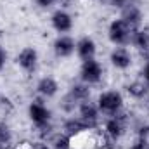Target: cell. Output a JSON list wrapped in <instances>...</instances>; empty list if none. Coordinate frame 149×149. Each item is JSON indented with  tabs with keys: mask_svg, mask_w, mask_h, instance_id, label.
<instances>
[{
	"mask_svg": "<svg viewBox=\"0 0 149 149\" xmlns=\"http://www.w3.org/2000/svg\"><path fill=\"white\" fill-rule=\"evenodd\" d=\"M16 149H31V144L30 142H23V144H19Z\"/></svg>",
	"mask_w": 149,
	"mask_h": 149,
	"instance_id": "cell-32",
	"label": "cell"
},
{
	"mask_svg": "<svg viewBox=\"0 0 149 149\" xmlns=\"http://www.w3.org/2000/svg\"><path fill=\"white\" fill-rule=\"evenodd\" d=\"M14 144V134L10 127L3 121H0V149H10Z\"/></svg>",
	"mask_w": 149,
	"mask_h": 149,
	"instance_id": "cell-19",
	"label": "cell"
},
{
	"mask_svg": "<svg viewBox=\"0 0 149 149\" xmlns=\"http://www.w3.org/2000/svg\"><path fill=\"white\" fill-rule=\"evenodd\" d=\"M130 149H149V139L148 137H135V141L132 142Z\"/></svg>",
	"mask_w": 149,
	"mask_h": 149,
	"instance_id": "cell-24",
	"label": "cell"
},
{
	"mask_svg": "<svg viewBox=\"0 0 149 149\" xmlns=\"http://www.w3.org/2000/svg\"><path fill=\"white\" fill-rule=\"evenodd\" d=\"M70 94L73 95L78 102L88 101V99H90V85H87V83H83V81L73 83V85L70 87Z\"/></svg>",
	"mask_w": 149,
	"mask_h": 149,
	"instance_id": "cell-18",
	"label": "cell"
},
{
	"mask_svg": "<svg viewBox=\"0 0 149 149\" xmlns=\"http://www.w3.org/2000/svg\"><path fill=\"white\" fill-rule=\"evenodd\" d=\"M73 2H74V0H59V3H61L64 9H66V7H71V5H73Z\"/></svg>",
	"mask_w": 149,
	"mask_h": 149,
	"instance_id": "cell-31",
	"label": "cell"
},
{
	"mask_svg": "<svg viewBox=\"0 0 149 149\" xmlns=\"http://www.w3.org/2000/svg\"><path fill=\"white\" fill-rule=\"evenodd\" d=\"M54 132V125L52 121H47V123H40V125H35V134L40 141H47Z\"/></svg>",
	"mask_w": 149,
	"mask_h": 149,
	"instance_id": "cell-22",
	"label": "cell"
},
{
	"mask_svg": "<svg viewBox=\"0 0 149 149\" xmlns=\"http://www.w3.org/2000/svg\"><path fill=\"white\" fill-rule=\"evenodd\" d=\"M50 24L59 35H66L73 30V16L66 9H57L50 16Z\"/></svg>",
	"mask_w": 149,
	"mask_h": 149,
	"instance_id": "cell-6",
	"label": "cell"
},
{
	"mask_svg": "<svg viewBox=\"0 0 149 149\" xmlns=\"http://www.w3.org/2000/svg\"><path fill=\"white\" fill-rule=\"evenodd\" d=\"M106 2H108V3H109L111 7H116V9H121V7H123L125 3H128L130 0H106Z\"/></svg>",
	"mask_w": 149,
	"mask_h": 149,
	"instance_id": "cell-27",
	"label": "cell"
},
{
	"mask_svg": "<svg viewBox=\"0 0 149 149\" xmlns=\"http://www.w3.org/2000/svg\"><path fill=\"white\" fill-rule=\"evenodd\" d=\"M31 149H52L49 146V142L47 141H35V142H31Z\"/></svg>",
	"mask_w": 149,
	"mask_h": 149,
	"instance_id": "cell-25",
	"label": "cell"
},
{
	"mask_svg": "<svg viewBox=\"0 0 149 149\" xmlns=\"http://www.w3.org/2000/svg\"><path fill=\"white\" fill-rule=\"evenodd\" d=\"M52 49H54V54L61 59H66V57H71L76 50V42L70 35H59V37L54 40L52 43Z\"/></svg>",
	"mask_w": 149,
	"mask_h": 149,
	"instance_id": "cell-11",
	"label": "cell"
},
{
	"mask_svg": "<svg viewBox=\"0 0 149 149\" xmlns=\"http://www.w3.org/2000/svg\"><path fill=\"white\" fill-rule=\"evenodd\" d=\"M116 142H118V141L111 139V137H109L108 134H104L102 130H99V132L95 134V137H94V144H95L97 149H116Z\"/></svg>",
	"mask_w": 149,
	"mask_h": 149,
	"instance_id": "cell-20",
	"label": "cell"
},
{
	"mask_svg": "<svg viewBox=\"0 0 149 149\" xmlns=\"http://www.w3.org/2000/svg\"><path fill=\"white\" fill-rule=\"evenodd\" d=\"M127 128H128V125H127V123H125V120L116 113V114L108 116V118L104 120L102 132H104V134H108V135H109L111 139H114V141H120V139L125 135Z\"/></svg>",
	"mask_w": 149,
	"mask_h": 149,
	"instance_id": "cell-7",
	"label": "cell"
},
{
	"mask_svg": "<svg viewBox=\"0 0 149 149\" xmlns=\"http://www.w3.org/2000/svg\"><path fill=\"white\" fill-rule=\"evenodd\" d=\"M37 2L38 7H42V9H49V7H52L54 3H57L59 0H35Z\"/></svg>",
	"mask_w": 149,
	"mask_h": 149,
	"instance_id": "cell-26",
	"label": "cell"
},
{
	"mask_svg": "<svg viewBox=\"0 0 149 149\" xmlns=\"http://www.w3.org/2000/svg\"><path fill=\"white\" fill-rule=\"evenodd\" d=\"M14 102H12V99L10 97H7V95H0V113L3 114V116H9V114H12L14 113Z\"/></svg>",
	"mask_w": 149,
	"mask_h": 149,
	"instance_id": "cell-23",
	"label": "cell"
},
{
	"mask_svg": "<svg viewBox=\"0 0 149 149\" xmlns=\"http://www.w3.org/2000/svg\"><path fill=\"white\" fill-rule=\"evenodd\" d=\"M76 111H78V118L87 125L88 130H97L101 127V111H99L97 104L92 102L90 99L80 102Z\"/></svg>",
	"mask_w": 149,
	"mask_h": 149,
	"instance_id": "cell-3",
	"label": "cell"
},
{
	"mask_svg": "<svg viewBox=\"0 0 149 149\" xmlns=\"http://www.w3.org/2000/svg\"><path fill=\"white\" fill-rule=\"evenodd\" d=\"M127 94H128L132 99L141 101V99H144L149 94V83L144 78H137V80H134V81H130V83L127 85Z\"/></svg>",
	"mask_w": 149,
	"mask_h": 149,
	"instance_id": "cell-16",
	"label": "cell"
},
{
	"mask_svg": "<svg viewBox=\"0 0 149 149\" xmlns=\"http://www.w3.org/2000/svg\"><path fill=\"white\" fill-rule=\"evenodd\" d=\"M64 134H68L71 139H78V137H81L85 132H88V128H87V125L78 118V116H70V118H66L64 121H63V128H61Z\"/></svg>",
	"mask_w": 149,
	"mask_h": 149,
	"instance_id": "cell-14",
	"label": "cell"
},
{
	"mask_svg": "<svg viewBox=\"0 0 149 149\" xmlns=\"http://www.w3.org/2000/svg\"><path fill=\"white\" fill-rule=\"evenodd\" d=\"M120 19H123L130 28L137 30V28L141 26V23L144 21V14H142V9H141L137 3L128 2V3H125V5L121 7V16H120Z\"/></svg>",
	"mask_w": 149,
	"mask_h": 149,
	"instance_id": "cell-9",
	"label": "cell"
},
{
	"mask_svg": "<svg viewBox=\"0 0 149 149\" xmlns=\"http://www.w3.org/2000/svg\"><path fill=\"white\" fill-rule=\"evenodd\" d=\"M5 63H7V52H5V49H3V47L0 45V71L3 70Z\"/></svg>",
	"mask_w": 149,
	"mask_h": 149,
	"instance_id": "cell-28",
	"label": "cell"
},
{
	"mask_svg": "<svg viewBox=\"0 0 149 149\" xmlns=\"http://www.w3.org/2000/svg\"><path fill=\"white\" fill-rule=\"evenodd\" d=\"M141 108H142V111L149 114V94L144 97V99H141Z\"/></svg>",
	"mask_w": 149,
	"mask_h": 149,
	"instance_id": "cell-29",
	"label": "cell"
},
{
	"mask_svg": "<svg viewBox=\"0 0 149 149\" xmlns=\"http://www.w3.org/2000/svg\"><path fill=\"white\" fill-rule=\"evenodd\" d=\"M78 101L74 99L73 95L68 92V94H64L61 99H59V108H61V111L68 113V114H71V113H74L76 109H78Z\"/></svg>",
	"mask_w": 149,
	"mask_h": 149,
	"instance_id": "cell-21",
	"label": "cell"
},
{
	"mask_svg": "<svg viewBox=\"0 0 149 149\" xmlns=\"http://www.w3.org/2000/svg\"><path fill=\"white\" fill-rule=\"evenodd\" d=\"M95 104H97L101 114L113 116V114L120 113L125 108V99H123L120 90H104V92L99 94Z\"/></svg>",
	"mask_w": 149,
	"mask_h": 149,
	"instance_id": "cell-1",
	"label": "cell"
},
{
	"mask_svg": "<svg viewBox=\"0 0 149 149\" xmlns=\"http://www.w3.org/2000/svg\"><path fill=\"white\" fill-rule=\"evenodd\" d=\"M57 92H59V83H57L56 78H52V76H43V78L38 80L37 94L40 95V97L50 99V97H54Z\"/></svg>",
	"mask_w": 149,
	"mask_h": 149,
	"instance_id": "cell-15",
	"label": "cell"
},
{
	"mask_svg": "<svg viewBox=\"0 0 149 149\" xmlns=\"http://www.w3.org/2000/svg\"><path fill=\"white\" fill-rule=\"evenodd\" d=\"M47 142H49V146L52 149H71L73 148V139L68 134H64L63 130H54L52 135L47 139Z\"/></svg>",
	"mask_w": 149,
	"mask_h": 149,
	"instance_id": "cell-17",
	"label": "cell"
},
{
	"mask_svg": "<svg viewBox=\"0 0 149 149\" xmlns=\"http://www.w3.org/2000/svg\"><path fill=\"white\" fill-rule=\"evenodd\" d=\"M104 76V70L101 66L99 61L95 59H88V61H81V68H80V80L87 85H97Z\"/></svg>",
	"mask_w": 149,
	"mask_h": 149,
	"instance_id": "cell-4",
	"label": "cell"
},
{
	"mask_svg": "<svg viewBox=\"0 0 149 149\" xmlns=\"http://www.w3.org/2000/svg\"><path fill=\"white\" fill-rule=\"evenodd\" d=\"M142 78H144V80H146V81H148L149 83V61H146V64H144V68H142Z\"/></svg>",
	"mask_w": 149,
	"mask_h": 149,
	"instance_id": "cell-30",
	"label": "cell"
},
{
	"mask_svg": "<svg viewBox=\"0 0 149 149\" xmlns=\"http://www.w3.org/2000/svg\"><path fill=\"white\" fill-rule=\"evenodd\" d=\"M16 63L17 66L24 71V73H33L38 66V52L35 47H24L17 52L16 56Z\"/></svg>",
	"mask_w": 149,
	"mask_h": 149,
	"instance_id": "cell-5",
	"label": "cell"
},
{
	"mask_svg": "<svg viewBox=\"0 0 149 149\" xmlns=\"http://www.w3.org/2000/svg\"><path fill=\"white\" fill-rule=\"evenodd\" d=\"M109 61H111L113 68H116V70H120V71H125V70H128V68L132 66L134 57H132V52H130L127 47L120 45V47H114L111 50Z\"/></svg>",
	"mask_w": 149,
	"mask_h": 149,
	"instance_id": "cell-10",
	"label": "cell"
},
{
	"mask_svg": "<svg viewBox=\"0 0 149 149\" xmlns=\"http://www.w3.org/2000/svg\"><path fill=\"white\" fill-rule=\"evenodd\" d=\"M28 116L33 121V125H40L52 120V111L47 108V104L42 99H33L28 106Z\"/></svg>",
	"mask_w": 149,
	"mask_h": 149,
	"instance_id": "cell-8",
	"label": "cell"
},
{
	"mask_svg": "<svg viewBox=\"0 0 149 149\" xmlns=\"http://www.w3.org/2000/svg\"><path fill=\"white\" fill-rule=\"evenodd\" d=\"M76 56L81 61H88V59H95V52H97V45L94 42V38L90 37H81L76 42Z\"/></svg>",
	"mask_w": 149,
	"mask_h": 149,
	"instance_id": "cell-13",
	"label": "cell"
},
{
	"mask_svg": "<svg viewBox=\"0 0 149 149\" xmlns=\"http://www.w3.org/2000/svg\"><path fill=\"white\" fill-rule=\"evenodd\" d=\"M130 43L139 50V54H141L146 61H149V28L148 26L134 30V35H132Z\"/></svg>",
	"mask_w": 149,
	"mask_h": 149,
	"instance_id": "cell-12",
	"label": "cell"
},
{
	"mask_svg": "<svg viewBox=\"0 0 149 149\" xmlns=\"http://www.w3.org/2000/svg\"><path fill=\"white\" fill-rule=\"evenodd\" d=\"M132 35H134V28H130L120 17L118 19H113L111 23H109V26H108V37H109V40H111L116 47H120V45L125 47L127 43H130Z\"/></svg>",
	"mask_w": 149,
	"mask_h": 149,
	"instance_id": "cell-2",
	"label": "cell"
}]
</instances>
